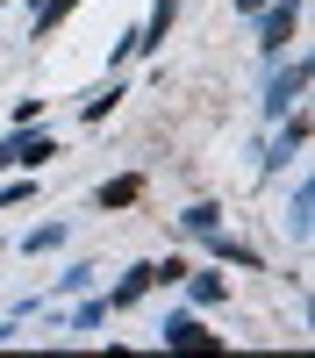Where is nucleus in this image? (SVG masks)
Wrapping results in <instances>:
<instances>
[{
    "label": "nucleus",
    "mask_w": 315,
    "mask_h": 358,
    "mask_svg": "<svg viewBox=\"0 0 315 358\" xmlns=\"http://www.w3.org/2000/svg\"><path fill=\"white\" fill-rule=\"evenodd\" d=\"M43 158H57V136H29V129L0 136V172L8 165H43Z\"/></svg>",
    "instance_id": "obj_1"
},
{
    "label": "nucleus",
    "mask_w": 315,
    "mask_h": 358,
    "mask_svg": "<svg viewBox=\"0 0 315 358\" xmlns=\"http://www.w3.org/2000/svg\"><path fill=\"white\" fill-rule=\"evenodd\" d=\"M165 344H180V351H222V337L200 330L193 315H172V322H165Z\"/></svg>",
    "instance_id": "obj_2"
},
{
    "label": "nucleus",
    "mask_w": 315,
    "mask_h": 358,
    "mask_svg": "<svg viewBox=\"0 0 315 358\" xmlns=\"http://www.w3.org/2000/svg\"><path fill=\"white\" fill-rule=\"evenodd\" d=\"M294 22H301V0H279V8L265 15V36H258V43H265V57H279V43L294 36Z\"/></svg>",
    "instance_id": "obj_3"
},
{
    "label": "nucleus",
    "mask_w": 315,
    "mask_h": 358,
    "mask_svg": "<svg viewBox=\"0 0 315 358\" xmlns=\"http://www.w3.org/2000/svg\"><path fill=\"white\" fill-rule=\"evenodd\" d=\"M301 86H308V57H301V65H286L272 86H265V115H279V108H294V94H301Z\"/></svg>",
    "instance_id": "obj_4"
},
{
    "label": "nucleus",
    "mask_w": 315,
    "mask_h": 358,
    "mask_svg": "<svg viewBox=\"0 0 315 358\" xmlns=\"http://www.w3.org/2000/svg\"><path fill=\"white\" fill-rule=\"evenodd\" d=\"M301 143H308V115H294V122H286V136L272 143V172H279L286 158H294V151H301Z\"/></svg>",
    "instance_id": "obj_5"
},
{
    "label": "nucleus",
    "mask_w": 315,
    "mask_h": 358,
    "mask_svg": "<svg viewBox=\"0 0 315 358\" xmlns=\"http://www.w3.org/2000/svg\"><path fill=\"white\" fill-rule=\"evenodd\" d=\"M193 236H208V229H222V208H208V201H200V208H186V215H180Z\"/></svg>",
    "instance_id": "obj_6"
},
{
    "label": "nucleus",
    "mask_w": 315,
    "mask_h": 358,
    "mask_svg": "<svg viewBox=\"0 0 315 358\" xmlns=\"http://www.w3.org/2000/svg\"><path fill=\"white\" fill-rule=\"evenodd\" d=\"M143 194V179H115V187H101V208H129Z\"/></svg>",
    "instance_id": "obj_7"
},
{
    "label": "nucleus",
    "mask_w": 315,
    "mask_h": 358,
    "mask_svg": "<svg viewBox=\"0 0 315 358\" xmlns=\"http://www.w3.org/2000/svg\"><path fill=\"white\" fill-rule=\"evenodd\" d=\"M50 244H65V229H57V222H43V229L22 236V251H50Z\"/></svg>",
    "instance_id": "obj_8"
},
{
    "label": "nucleus",
    "mask_w": 315,
    "mask_h": 358,
    "mask_svg": "<svg viewBox=\"0 0 315 358\" xmlns=\"http://www.w3.org/2000/svg\"><path fill=\"white\" fill-rule=\"evenodd\" d=\"M115 101H122V86H101V94H94V101H86V108H79V115H86V122H101V115H108V108H115Z\"/></svg>",
    "instance_id": "obj_9"
},
{
    "label": "nucleus",
    "mask_w": 315,
    "mask_h": 358,
    "mask_svg": "<svg viewBox=\"0 0 315 358\" xmlns=\"http://www.w3.org/2000/svg\"><path fill=\"white\" fill-rule=\"evenodd\" d=\"M286 222H294V236H308V187H294V208H286Z\"/></svg>",
    "instance_id": "obj_10"
}]
</instances>
